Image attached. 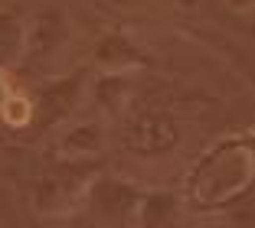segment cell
<instances>
[{"label": "cell", "instance_id": "7a4b0ae2", "mask_svg": "<svg viewBox=\"0 0 255 228\" xmlns=\"http://www.w3.org/2000/svg\"><path fill=\"white\" fill-rule=\"evenodd\" d=\"M33 114H36V104H33L26 95H20V91H13V95L7 98V104L0 108V118L7 121L10 127H26V124H33Z\"/></svg>", "mask_w": 255, "mask_h": 228}, {"label": "cell", "instance_id": "6da1fadb", "mask_svg": "<svg viewBox=\"0 0 255 228\" xmlns=\"http://www.w3.org/2000/svg\"><path fill=\"white\" fill-rule=\"evenodd\" d=\"M23 49V23L16 13L0 10V69H7L10 62L20 56Z\"/></svg>", "mask_w": 255, "mask_h": 228}, {"label": "cell", "instance_id": "3957f363", "mask_svg": "<svg viewBox=\"0 0 255 228\" xmlns=\"http://www.w3.org/2000/svg\"><path fill=\"white\" fill-rule=\"evenodd\" d=\"M13 95V85H10V75H7V69H0V108L7 104V98Z\"/></svg>", "mask_w": 255, "mask_h": 228}]
</instances>
